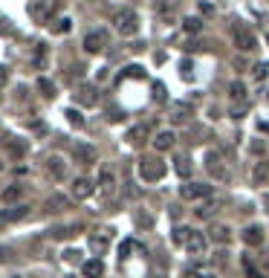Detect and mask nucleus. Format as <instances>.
<instances>
[{
  "label": "nucleus",
  "instance_id": "2eb2a0df",
  "mask_svg": "<svg viewBox=\"0 0 269 278\" xmlns=\"http://www.w3.org/2000/svg\"><path fill=\"white\" fill-rule=\"evenodd\" d=\"M81 272H84V278H101L104 275V264H101L99 258L84 261V264H81Z\"/></svg>",
  "mask_w": 269,
  "mask_h": 278
},
{
  "label": "nucleus",
  "instance_id": "ddd939ff",
  "mask_svg": "<svg viewBox=\"0 0 269 278\" xmlns=\"http://www.w3.org/2000/svg\"><path fill=\"white\" fill-rule=\"evenodd\" d=\"M110 235H113V229H99L96 235H90V246L96 252H104L107 243H110Z\"/></svg>",
  "mask_w": 269,
  "mask_h": 278
},
{
  "label": "nucleus",
  "instance_id": "5701e85b",
  "mask_svg": "<svg viewBox=\"0 0 269 278\" xmlns=\"http://www.w3.org/2000/svg\"><path fill=\"white\" fill-rule=\"evenodd\" d=\"M70 27H72L70 18H58L55 23H49V29H52L55 35H67V32H70Z\"/></svg>",
  "mask_w": 269,
  "mask_h": 278
},
{
  "label": "nucleus",
  "instance_id": "a878e982",
  "mask_svg": "<svg viewBox=\"0 0 269 278\" xmlns=\"http://www.w3.org/2000/svg\"><path fill=\"white\" fill-rule=\"evenodd\" d=\"M20 194H23V186H18V183H15V186H9V189L3 191V203H15Z\"/></svg>",
  "mask_w": 269,
  "mask_h": 278
},
{
  "label": "nucleus",
  "instance_id": "c9c22d12",
  "mask_svg": "<svg viewBox=\"0 0 269 278\" xmlns=\"http://www.w3.org/2000/svg\"><path fill=\"white\" fill-rule=\"evenodd\" d=\"M246 110H249V102L243 99L240 105H234V108H232V116H234V119H240V113H246Z\"/></svg>",
  "mask_w": 269,
  "mask_h": 278
},
{
  "label": "nucleus",
  "instance_id": "79ce46f5",
  "mask_svg": "<svg viewBox=\"0 0 269 278\" xmlns=\"http://www.w3.org/2000/svg\"><path fill=\"white\" fill-rule=\"evenodd\" d=\"M15 278H20V275H15Z\"/></svg>",
  "mask_w": 269,
  "mask_h": 278
},
{
  "label": "nucleus",
  "instance_id": "a19ab883",
  "mask_svg": "<svg viewBox=\"0 0 269 278\" xmlns=\"http://www.w3.org/2000/svg\"><path fill=\"white\" fill-rule=\"evenodd\" d=\"M67 278H72V275H67Z\"/></svg>",
  "mask_w": 269,
  "mask_h": 278
},
{
  "label": "nucleus",
  "instance_id": "6e6552de",
  "mask_svg": "<svg viewBox=\"0 0 269 278\" xmlns=\"http://www.w3.org/2000/svg\"><path fill=\"white\" fill-rule=\"evenodd\" d=\"M179 194L185 200H203L211 194V186H203V183H189V186H182L179 189Z\"/></svg>",
  "mask_w": 269,
  "mask_h": 278
},
{
  "label": "nucleus",
  "instance_id": "39448f33",
  "mask_svg": "<svg viewBox=\"0 0 269 278\" xmlns=\"http://www.w3.org/2000/svg\"><path fill=\"white\" fill-rule=\"evenodd\" d=\"M232 38H234V46H237L240 53H252V49L258 46V38H255V32H252L246 23H237L234 32H232Z\"/></svg>",
  "mask_w": 269,
  "mask_h": 278
},
{
  "label": "nucleus",
  "instance_id": "bb28decb",
  "mask_svg": "<svg viewBox=\"0 0 269 278\" xmlns=\"http://www.w3.org/2000/svg\"><path fill=\"white\" fill-rule=\"evenodd\" d=\"M182 29L191 32V35H197L200 29H203V20H200V18H185V20H182Z\"/></svg>",
  "mask_w": 269,
  "mask_h": 278
},
{
  "label": "nucleus",
  "instance_id": "473e14b6",
  "mask_svg": "<svg viewBox=\"0 0 269 278\" xmlns=\"http://www.w3.org/2000/svg\"><path fill=\"white\" fill-rule=\"evenodd\" d=\"M67 119H70V125H75V128H84V116H81L78 110H67Z\"/></svg>",
  "mask_w": 269,
  "mask_h": 278
},
{
  "label": "nucleus",
  "instance_id": "1a4fd4ad",
  "mask_svg": "<svg viewBox=\"0 0 269 278\" xmlns=\"http://www.w3.org/2000/svg\"><path fill=\"white\" fill-rule=\"evenodd\" d=\"M93 194V180L90 177H75L72 180V197L75 200H87Z\"/></svg>",
  "mask_w": 269,
  "mask_h": 278
},
{
  "label": "nucleus",
  "instance_id": "a211bd4d",
  "mask_svg": "<svg viewBox=\"0 0 269 278\" xmlns=\"http://www.w3.org/2000/svg\"><path fill=\"white\" fill-rule=\"evenodd\" d=\"M46 212H64V209H70V197H64V194H52V197L44 203Z\"/></svg>",
  "mask_w": 269,
  "mask_h": 278
},
{
  "label": "nucleus",
  "instance_id": "b1692460",
  "mask_svg": "<svg viewBox=\"0 0 269 278\" xmlns=\"http://www.w3.org/2000/svg\"><path fill=\"white\" fill-rule=\"evenodd\" d=\"M99 183H101V189H104V194H110V191H113V186H116V177H113V171H101Z\"/></svg>",
  "mask_w": 269,
  "mask_h": 278
},
{
  "label": "nucleus",
  "instance_id": "7c9ffc66",
  "mask_svg": "<svg viewBox=\"0 0 269 278\" xmlns=\"http://www.w3.org/2000/svg\"><path fill=\"white\" fill-rule=\"evenodd\" d=\"M168 99V93H165V84H162V81H153V102H165Z\"/></svg>",
  "mask_w": 269,
  "mask_h": 278
},
{
  "label": "nucleus",
  "instance_id": "72a5a7b5",
  "mask_svg": "<svg viewBox=\"0 0 269 278\" xmlns=\"http://www.w3.org/2000/svg\"><path fill=\"white\" fill-rule=\"evenodd\" d=\"M243 269H246V275H249V278H263V275H260V272H258V269L252 267L249 255H243Z\"/></svg>",
  "mask_w": 269,
  "mask_h": 278
},
{
  "label": "nucleus",
  "instance_id": "9b49d317",
  "mask_svg": "<svg viewBox=\"0 0 269 278\" xmlns=\"http://www.w3.org/2000/svg\"><path fill=\"white\" fill-rule=\"evenodd\" d=\"M46 174L52 180H64L67 177V162H64L61 157H49V160H46Z\"/></svg>",
  "mask_w": 269,
  "mask_h": 278
},
{
  "label": "nucleus",
  "instance_id": "4c0bfd02",
  "mask_svg": "<svg viewBox=\"0 0 269 278\" xmlns=\"http://www.w3.org/2000/svg\"><path fill=\"white\" fill-rule=\"evenodd\" d=\"M185 278H214V275H208V272H197V269H191Z\"/></svg>",
  "mask_w": 269,
  "mask_h": 278
},
{
  "label": "nucleus",
  "instance_id": "f704fd0d",
  "mask_svg": "<svg viewBox=\"0 0 269 278\" xmlns=\"http://www.w3.org/2000/svg\"><path fill=\"white\" fill-rule=\"evenodd\" d=\"M130 249H139V246H136L133 241H125L122 246H119V258H127V252H130Z\"/></svg>",
  "mask_w": 269,
  "mask_h": 278
},
{
  "label": "nucleus",
  "instance_id": "0eeeda50",
  "mask_svg": "<svg viewBox=\"0 0 269 278\" xmlns=\"http://www.w3.org/2000/svg\"><path fill=\"white\" fill-rule=\"evenodd\" d=\"M72 157H75V162H81V165H93L96 162V148L93 145H87V142H78L75 148H72Z\"/></svg>",
  "mask_w": 269,
  "mask_h": 278
},
{
  "label": "nucleus",
  "instance_id": "7ed1b4c3",
  "mask_svg": "<svg viewBox=\"0 0 269 278\" xmlns=\"http://www.w3.org/2000/svg\"><path fill=\"white\" fill-rule=\"evenodd\" d=\"M206 168H208V174H211L217 183H229V180H232V171L223 165V157H220L217 151L206 154Z\"/></svg>",
  "mask_w": 269,
  "mask_h": 278
},
{
  "label": "nucleus",
  "instance_id": "2f4dec72",
  "mask_svg": "<svg viewBox=\"0 0 269 278\" xmlns=\"http://www.w3.org/2000/svg\"><path fill=\"white\" fill-rule=\"evenodd\" d=\"M229 93H232V96H234V99H246V87H243V84H240V81H234V84H232V87H229Z\"/></svg>",
  "mask_w": 269,
  "mask_h": 278
},
{
  "label": "nucleus",
  "instance_id": "37998d69",
  "mask_svg": "<svg viewBox=\"0 0 269 278\" xmlns=\"http://www.w3.org/2000/svg\"><path fill=\"white\" fill-rule=\"evenodd\" d=\"M266 41H269V38H266Z\"/></svg>",
  "mask_w": 269,
  "mask_h": 278
},
{
  "label": "nucleus",
  "instance_id": "c756f323",
  "mask_svg": "<svg viewBox=\"0 0 269 278\" xmlns=\"http://www.w3.org/2000/svg\"><path fill=\"white\" fill-rule=\"evenodd\" d=\"M252 75H255L258 81L269 79V61H263V64H255V70H252Z\"/></svg>",
  "mask_w": 269,
  "mask_h": 278
},
{
  "label": "nucleus",
  "instance_id": "393cba45",
  "mask_svg": "<svg viewBox=\"0 0 269 278\" xmlns=\"http://www.w3.org/2000/svg\"><path fill=\"white\" fill-rule=\"evenodd\" d=\"M38 90L44 93L46 99H55V84H52V81H49V79H44V75L38 79Z\"/></svg>",
  "mask_w": 269,
  "mask_h": 278
},
{
  "label": "nucleus",
  "instance_id": "ea45409f",
  "mask_svg": "<svg viewBox=\"0 0 269 278\" xmlns=\"http://www.w3.org/2000/svg\"><path fill=\"white\" fill-rule=\"evenodd\" d=\"M0 102H3V96H0Z\"/></svg>",
  "mask_w": 269,
  "mask_h": 278
},
{
  "label": "nucleus",
  "instance_id": "423d86ee",
  "mask_svg": "<svg viewBox=\"0 0 269 278\" xmlns=\"http://www.w3.org/2000/svg\"><path fill=\"white\" fill-rule=\"evenodd\" d=\"M104 46H107V32H104V29H96V32H87V35H84V53L96 55V53H101Z\"/></svg>",
  "mask_w": 269,
  "mask_h": 278
},
{
  "label": "nucleus",
  "instance_id": "4468645a",
  "mask_svg": "<svg viewBox=\"0 0 269 278\" xmlns=\"http://www.w3.org/2000/svg\"><path fill=\"white\" fill-rule=\"evenodd\" d=\"M174 139H177L174 131H159V134L153 136V148H156V151H171V148H174Z\"/></svg>",
  "mask_w": 269,
  "mask_h": 278
},
{
  "label": "nucleus",
  "instance_id": "f3484780",
  "mask_svg": "<svg viewBox=\"0 0 269 278\" xmlns=\"http://www.w3.org/2000/svg\"><path fill=\"white\" fill-rule=\"evenodd\" d=\"M145 139H148V125H133L130 131H127V142L133 145V148L145 145Z\"/></svg>",
  "mask_w": 269,
  "mask_h": 278
},
{
  "label": "nucleus",
  "instance_id": "dca6fc26",
  "mask_svg": "<svg viewBox=\"0 0 269 278\" xmlns=\"http://www.w3.org/2000/svg\"><path fill=\"white\" fill-rule=\"evenodd\" d=\"M243 241L249 243V246H260V243H263V229H260L258 223L246 226V229H243Z\"/></svg>",
  "mask_w": 269,
  "mask_h": 278
},
{
  "label": "nucleus",
  "instance_id": "9d476101",
  "mask_svg": "<svg viewBox=\"0 0 269 278\" xmlns=\"http://www.w3.org/2000/svg\"><path fill=\"white\" fill-rule=\"evenodd\" d=\"M185 249H189V255H194V258H203L206 255V238H203V232H191L189 243H185Z\"/></svg>",
  "mask_w": 269,
  "mask_h": 278
},
{
  "label": "nucleus",
  "instance_id": "cd10ccee",
  "mask_svg": "<svg viewBox=\"0 0 269 278\" xmlns=\"http://www.w3.org/2000/svg\"><path fill=\"white\" fill-rule=\"evenodd\" d=\"M122 79H145V70L139 67V64H130V67H125Z\"/></svg>",
  "mask_w": 269,
  "mask_h": 278
},
{
  "label": "nucleus",
  "instance_id": "c85d7f7f",
  "mask_svg": "<svg viewBox=\"0 0 269 278\" xmlns=\"http://www.w3.org/2000/svg\"><path fill=\"white\" fill-rule=\"evenodd\" d=\"M177 174L179 177H189L191 174V160L189 157H177Z\"/></svg>",
  "mask_w": 269,
  "mask_h": 278
},
{
  "label": "nucleus",
  "instance_id": "aec40b11",
  "mask_svg": "<svg viewBox=\"0 0 269 278\" xmlns=\"http://www.w3.org/2000/svg\"><path fill=\"white\" fill-rule=\"evenodd\" d=\"M189 119V105H174V110H171V122L174 125H182Z\"/></svg>",
  "mask_w": 269,
  "mask_h": 278
},
{
  "label": "nucleus",
  "instance_id": "58836bf2",
  "mask_svg": "<svg viewBox=\"0 0 269 278\" xmlns=\"http://www.w3.org/2000/svg\"><path fill=\"white\" fill-rule=\"evenodd\" d=\"M6 81H9V72H6V67H3V64H0V87H3V84H6Z\"/></svg>",
  "mask_w": 269,
  "mask_h": 278
},
{
  "label": "nucleus",
  "instance_id": "20e7f679",
  "mask_svg": "<svg viewBox=\"0 0 269 278\" xmlns=\"http://www.w3.org/2000/svg\"><path fill=\"white\" fill-rule=\"evenodd\" d=\"M55 0H32L29 3V18L35 20V23H46V20H52L55 15Z\"/></svg>",
  "mask_w": 269,
  "mask_h": 278
},
{
  "label": "nucleus",
  "instance_id": "f257e3e1",
  "mask_svg": "<svg viewBox=\"0 0 269 278\" xmlns=\"http://www.w3.org/2000/svg\"><path fill=\"white\" fill-rule=\"evenodd\" d=\"M139 177H142L145 183H159V180L165 177V162H162L159 157H142V160H139Z\"/></svg>",
  "mask_w": 269,
  "mask_h": 278
},
{
  "label": "nucleus",
  "instance_id": "f8f14e48",
  "mask_svg": "<svg viewBox=\"0 0 269 278\" xmlns=\"http://www.w3.org/2000/svg\"><path fill=\"white\" fill-rule=\"evenodd\" d=\"M75 102H78V105H87V108H93V105L99 102V96H96V87H93V84H81L78 93H75Z\"/></svg>",
  "mask_w": 269,
  "mask_h": 278
},
{
  "label": "nucleus",
  "instance_id": "412c9836",
  "mask_svg": "<svg viewBox=\"0 0 269 278\" xmlns=\"http://www.w3.org/2000/svg\"><path fill=\"white\" fill-rule=\"evenodd\" d=\"M191 232H194L191 226H177V229H174V243L185 246V243H189V238H191Z\"/></svg>",
  "mask_w": 269,
  "mask_h": 278
},
{
  "label": "nucleus",
  "instance_id": "e433bc0d",
  "mask_svg": "<svg viewBox=\"0 0 269 278\" xmlns=\"http://www.w3.org/2000/svg\"><path fill=\"white\" fill-rule=\"evenodd\" d=\"M78 255H81L78 249H67V252H64V258H67V261H78Z\"/></svg>",
  "mask_w": 269,
  "mask_h": 278
},
{
  "label": "nucleus",
  "instance_id": "4be33fe9",
  "mask_svg": "<svg viewBox=\"0 0 269 278\" xmlns=\"http://www.w3.org/2000/svg\"><path fill=\"white\" fill-rule=\"evenodd\" d=\"M211 241H217V243H229V241H232L229 226H214V229H211Z\"/></svg>",
  "mask_w": 269,
  "mask_h": 278
},
{
  "label": "nucleus",
  "instance_id": "f03ea898",
  "mask_svg": "<svg viewBox=\"0 0 269 278\" xmlns=\"http://www.w3.org/2000/svg\"><path fill=\"white\" fill-rule=\"evenodd\" d=\"M113 23H116L119 35H136L139 32V15L133 9H119L113 15Z\"/></svg>",
  "mask_w": 269,
  "mask_h": 278
},
{
  "label": "nucleus",
  "instance_id": "6ab92c4d",
  "mask_svg": "<svg viewBox=\"0 0 269 278\" xmlns=\"http://www.w3.org/2000/svg\"><path fill=\"white\" fill-rule=\"evenodd\" d=\"M29 209L26 206H12L6 212H0V223H12V220H20V217H26Z\"/></svg>",
  "mask_w": 269,
  "mask_h": 278
}]
</instances>
